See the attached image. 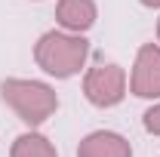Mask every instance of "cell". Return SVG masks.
Returning a JSON list of instances; mask_svg holds the SVG:
<instances>
[{
	"label": "cell",
	"instance_id": "obj_1",
	"mask_svg": "<svg viewBox=\"0 0 160 157\" xmlns=\"http://www.w3.org/2000/svg\"><path fill=\"white\" fill-rule=\"evenodd\" d=\"M86 59H89V40L83 34H74V31H65V28H52L46 34H40L37 43H34V62L43 74L56 80H68L80 74L86 68Z\"/></svg>",
	"mask_w": 160,
	"mask_h": 157
},
{
	"label": "cell",
	"instance_id": "obj_2",
	"mask_svg": "<svg viewBox=\"0 0 160 157\" xmlns=\"http://www.w3.org/2000/svg\"><path fill=\"white\" fill-rule=\"evenodd\" d=\"M0 99L31 129L43 126L46 120L59 111V93L49 83L31 80V77H6L0 83Z\"/></svg>",
	"mask_w": 160,
	"mask_h": 157
},
{
	"label": "cell",
	"instance_id": "obj_3",
	"mask_svg": "<svg viewBox=\"0 0 160 157\" xmlns=\"http://www.w3.org/2000/svg\"><path fill=\"white\" fill-rule=\"evenodd\" d=\"M126 89H129V77L114 62L96 65L83 74V96L96 108H117L126 99Z\"/></svg>",
	"mask_w": 160,
	"mask_h": 157
},
{
	"label": "cell",
	"instance_id": "obj_4",
	"mask_svg": "<svg viewBox=\"0 0 160 157\" xmlns=\"http://www.w3.org/2000/svg\"><path fill=\"white\" fill-rule=\"evenodd\" d=\"M129 93L139 99H160V43H145L129 71Z\"/></svg>",
	"mask_w": 160,
	"mask_h": 157
},
{
	"label": "cell",
	"instance_id": "obj_5",
	"mask_svg": "<svg viewBox=\"0 0 160 157\" xmlns=\"http://www.w3.org/2000/svg\"><path fill=\"white\" fill-rule=\"evenodd\" d=\"M77 157H132V145L114 129H96L80 139Z\"/></svg>",
	"mask_w": 160,
	"mask_h": 157
},
{
	"label": "cell",
	"instance_id": "obj_6",
	"mask_svg": "<svg viewBox=\"0 0 160 157\" xmlns=\"http://www.w3.org/2000/svg\"><path fill=\"white\" fill-rule=\"evenodd\" d=\"M99 19V6L96 0H59L56 3V22L65 31L86 34Z\"/></svg>",
	"mask_w": 160,
	"mask_h": 157
},
{
	"label": "cell",
	"instance_id": "obj_7",
	"mask_svg": "<svg viewBox=\"0 0 160 157\" xmlns=\"http://www.w3.org/2000/svg\"><path fill=\"white\" fill-rule=\"evenodd\" d=\"M9 157H59V151L43 133L28 129V133L16 136L12 148H9Z\"/></svg>",
	"mask_w": 160,
	"mask_h": 157
},
{
	"label": "cell",
	"instance_id": "obj_8",
	"mask_svg": "<svg viewBox=\"0 0 160 157\" xmlns=\"http://www.w3.org/2000/svg\"><path fill=\"white\" fill-rule=\"evenodd\" d=\"M142 126H145V133L160 136V102H154V105L142 114Z\"/></svg>",
	"mask_w": 160,
	"mask_h": 157
},
{
	"label": "cell",
	"instance_id": "obj_9",
	"mask_svg": "<svg viewBox=\"0 0 160 157\" xmlns=\"http://www.w3.org/2000/svg\"><path fill=\"white\" fill-rule=\"evenodd\" d=\"M142 6H148V9H160V0H139Z\"/></svg>",
	"mask_w": 160,
	"mask_h": 157
},
{
	"label": "cell",
	"instance_id": "obj_10",
	"mask_svg": "<svg viewBox=\"0 0 160 157\" xmlns=\"http://www.w3.org/2000/svg\"><path fill=\"white\" fill-rule=\"evenodd\" d=\"M157 43H160V19H157Z\"/></svg>",
	"mask_w": 160,
	"mask_h": 157
}]
</instances>
